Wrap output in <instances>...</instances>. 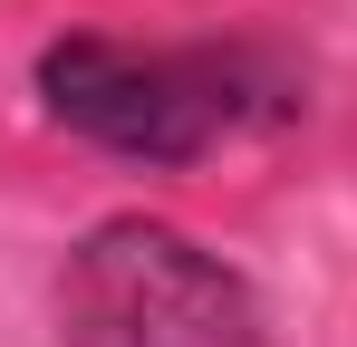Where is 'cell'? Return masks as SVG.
<instances>
[{"mask_svg": "<svg viewBox=\"0 0 357 347\" xmlns=\"http://www.w3.org/2000/svg\"><path fill=\"white\" fill-rule=\"evenodd\" d=\"M59 347H280L261 289L155 213H107L59 261Z\"/></svg>", "mask_w": 357, "mask_h": 347, "instance_id": "obj_2", "label": "cell"}, {"mask_svg": "<svg viewBox=\"0 0 357 347\" xmlns=\"http://www.w3.org/2000/svg\"><path fill=\"white\" fill-rule=\"evenodd\" d=\"M29 87H39L49 125H68L77 145L145 164V174H183L222 145H241V135H271V125L309 116L299 58L261 49V39L135 49L107 29H68L29 58Z\"/></svg>", "mask_w": 357, "mask_h": 347, "instance_id": "obj_1", "label": "cell"}]
</instances>
